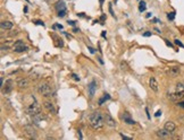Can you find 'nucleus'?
Here are the masks:
<instances>
[{"label":"nucleus","mask_w":184,"mask_h":140,"mask_svg":"<svg viewBox=\"0 0 184 140\" xmlns=\"http://www.w3.org/2000/svg\"><path fill=\"white\" fill-rule=\"evenodd\" d=\"M27 50V47L24 44L23 41H17L14 44V51L17 52V53H22V52H25Z\"/></svg>","instance_id":"nucleus-6"},{"label":"nucleus","mask_w":184,"mask_h":140,"mask_svg":"<svg viewBox=\"0 0 184 140\" xmlns=\"http://www.w3.org/2000/svg\"><path fill=\"white\" fill-rule=\"evenodd\" d=\"M160 115H161V111H157L156 114H155V116H157V118H158V116H160Z\"/></svg>","instance_id":"nucleus-32"},{"label":"nucleus","mask_w":184,"mask_h":140,"mask_svg":"<svg viewBox=\"0 0 184 140\" xmlns=\"http://www.w3.org/2000/svg\"><path fill=\"white\" fill-rule=\"evenodd\" d=\"M98 60H99V62H100L101 64H103V61H102V60H101V58H98Z\"/></svg>","instance_id":"nucleus-40"},{"label":"nucleus","mask_w":184,"mask_h":140,"mask_svg":"<svg viewBox=\"0 0 184 140\" xmlns=\"http://www.w3.org/2000/svg\"><path fill=\"white\" fill-rule=\"evenodd\" d=\"M52 39H54L55 41L57 42V43H56V45H57V47H64V41H63V40H61L60 37L58 36V35H56V34H52Z\"/></svg>","instance_id":"nucleus-18"},{"label":"nucleus","mask_w":184,"mask_h":140,"mask_svg":"<svg viewBox=\"0 0 184 140\" xmlns=\"http://www.w3.org/2000/svg\"><path fill=\"white\" fill-rule=\"evenodd\" d=\"M145 113H147V118L150 119V114H149V110H148V107H145Z\"/></svg>","instance_id":"nucleus-34"},{"label":"nucleus","mask_w":184,"mask_h":140,"mask_svg":"<svg viewBox=\"0 0 184 140\" xmlns=\"http://www.w3.org/2000/svg\"><path fill=\"white\" fill-rule=\"evenodd\" d=\"M96 89H97V84H96V81H94V80H92L88 85V94H89L90 97H93V96H94Z\"/></svg>","instance_id":"nucleus-11"},{"label":"nucleus","mask_w":184,"mask_h":140,"mask_svg":"<svg viewBox=\"0 0 184 140\" xmlns=\"http://www.w3.org/2000/svg\"><path fill=\"white\" fill-rule=\"evenodd\" d=\"M105 115H103L101 112L97 111V112H93L89 116V124L92 129L94 130H99L105 125Z\"/></svg>","instance_id":"nucleus-1"},{"label":"nucleus","mask_w":184,"mask_h":140,"mask_svg":"<svg viewBox=\"0 0 184 140\" xmlns=\"http://www.w3.org/2000/svg\"><path fill=\"white\" fill-rule=\"evenodd\" d=\"M24 129H25V131H26V133L31 138H37V131H35V129L33 128L32 124H26L24 127Z\"/></svg>","instance_id":"nucleus-9"},{"label":"nucleus","mask_w":184,"mask_h":140,"mask_svg":"<svg viewBox=\"0 0 184 140\" xmlns=\"http://www.w3.org/2000/svg\"><path fill=\"white\" fill-rule=\"evenodd\" d=\"M38 92L39 94H41L44 97H51V95H54V91L52 87L48 81H42L38 85Z\"/></svg>","instance_id":"nucleus-2"},{"label":"nucleus","mask_w":184,"mask_h":140,"mask_svg":"<svg viewBox=\"0 0 184 140\" xmlns=\"http://www.w3.org/2000/svg\"><path fill=\"white\" fill-rule=\"evenodd\" d=\"M56 9H57V12H58V17L63 18L66 16L67 14V8L66 6H65V3L63 2V1H58V2L56 3Z\"/></svg>","instance_id":"nucleus-5"},{"label":"nucleus","mask_w":184,"mask_h":140,"mask_svg":"<svg viewBox=\"0 0 184 140\" xmlns=\"http://www.w3.org/2000/svg\"><path fill=\"white\" fill-rule=\"evenodd\" d=\"M167 18H168V20H174L175 18V12H169V14H167Z\"/></svg>","instance_id":"nucleus-23"},{"label":"nucleus","mask_w":184,"mask_h":140,"mask_svg":"<svg viewBox=\"0 0 184 140\" xmlns=\"http://www.w3.org/2000/svg\"><path fill=\"white\" fill-rule=\"evenodd\" d=\"M109 12H110V15L113 16V17H115V14H114V11H113V5H111V3H109Z\"/></svg>","instance_id":"nucleus-25"},{"label":"nucleus","mask_w":184,"mask_h":140,"mask_svg":"<svg viewBox=\"0 0 184 140\" xmlns=\"http://www.w3.org/2000/svg\"><path fill=\"white\" fill-rule=\"evenodd\" d=\"M177 105H178V107H181V108H184V101H182V102H178V103H177Z\"/></svg>","instance_id":"nucleus-27"},{"label":"nucleus","mask_w":184,"mask_h":140,"mask_svg":"<svg viewBox=\"0 0 184 140\" xmlns=\"http://www.w3.org/2000/svg\"><path fill=\"white\" fill-rule=\"evenodd\" d=\"M174 42H175V44H176V45H178V47H184V44L182 43L181 41H179V40H175Z\"/></svg>","instance_id":"nucleus-24"},{"label":"nucleus","mask_w":184,"mask_h":140,"mask_svg":"<svg viewBox=\"0 0 184 140\" xmlns=\"http://www.w3.org/2000/svg\"><path fill=\"white\" fill-rule=\"evenodd\" d=\"M164 128L166 129L167 131H169V132H174L175 129H176V125H175V123L172 122V121H167V122L165 123Z\"/></svg>","instance_id":"nucleus-17"},{"label":"nucleus","mask_w":184,"mask_h":140,"mask_svg":"<svg viewBox=\"0 0 184 140\" xmlns=\"http://www.w3.org/2000/svg\"><path fill=\"white\" fill-rule=\"evenodd\" d=\"M106 33H107L106 31H102V32H101V36H102V37H106V35H107Z\"/></svg>","instance_id":"nucleus-36"},{"label":"nucleus","mask_w":184,"mask_h":140,"mask_svg":"<svg viewBox=\"0 0 184 140\" xmlns=\"http://www.w3.org/2000/svg\"><path fill=\"white\" fill-rule=\"evenodd\" d=\"M165 42H166V45L169 47H173V43H170L169 41H167V40H165Z\"/></svg>","instance_id":"nucleus-28"},{"label":"nucleus","mask_w":184,"mask_h":140,"mask_svg":"<svg viewBox=\"0 0 184 140\" xmlns=\"http://www.w3.org/2000/svg\"><path fill=\"white\" fill-rule=\"evenodd\" d=\"M179 72H181V69H179V67H172V68H168L166 70V74L168 75L169 77H172V78H175V77H177L179 75Z\"/></svg>","instance_id":"nucleus-7"},{"label":"nucleus","mask_w":184,"mask_h":140,"mask_svg":"<svg viewBox=\"0 0 184 140\" xmlns=\"http://www.w3.org/2000/svg\"><path fill=\"white\" fill-rule=\"evenodd\" d=\"M123 120H124V122L126 123V124H135V121L133 120L132 118H131V114L127 113V112H125V113H123Z\"/></svg>","instance_id":"nucleus-16"},{"label":"nucleus","mask_w":184,"mask_h":140,"mask_svg":"<svg viewBox=\"0 0 184 140\" xmlns=\"http://www.w3.org/2000/svg\"><path fill=\"white\" fill-rule=\"evenodd\" d=\"M44 107H46V110L49 112V113H51V114H56V107H55V105H54V103H51V102H44Z\"/></svg>","instance_id":"nucleus-15"},{"label":"nucleus","mask_w":184,"mask_h":140,"mask_svg":"<svg viewBox=\"0 0 184 140\" xmlns=\"http://www.w3.org/2000/svg\"><path fill=\"white\" fill-rule=\"evenodd\" d=\"M105 18H106V16H105V15H102V16H101V22H102V23L105 22Z\"/></svg>","instance_id":"nucleus-38"},{"label":"nucleus","mask_w":184,"mask_h":140,"mask_svg":"<svg viewBox=\"0 0 184 140\" xmlns=\"http://www.w3.org/2000/svg\"><path fill=\"white\" fill-rule=\"evenodd\" d=\"M170 133H172V132L167 131L165 128L160 129V130L157 131V136H158V138H160V139H169V138H172Z\"/></svg>","instance_id":"nucleus-8"},{"label":"nucleus","mask_w":184,"mask_h":140,"mask_svg":"<svg viewBox=\"0 0 184 140\" xmlns=\"http://www.w3.org/2000/svg\"><path fill=\"white\" fill-rule=\"evenodd\" d=\"M68 24L72 25V26H74V25H75V22H73V20H68Z\"/></svg>","instance_id":"nucleus-37"},{"label":"nucleus","mask_w":184,"mask_h":140,"mask_svg":"<svg viewBox=\"0 0 184 140\" xmlns=\"http://www.w3.org/2000/svg\"><path fill=\"white\" fill-rule=\"evenodd\" d=\"M150 17H151V14L149 12V14H147V18H150Z\"/></svg>","instance_id":"nucleus-41"},{"label":"nucleus","mask_w":184,"mask_h":140,"mask_svg":"<svg viewBox=\"0 0 184 140\" xmlns=\"http://www.w3.org/2000/svg\"><path fill=\"white\" fill-rule=\"evenodd\" d=\"M143 36H145V37H149V36H151V32H145L144 34H143Z\"/></svg>","instance_id":"nucleus-30"},{"label":"nucleus","mask_w":184,"mask_h":140,"mask_svg":"<svg viewBox=\"0 0 184 140\" xmlns=\"http://www.w3.org/2000/svg\"><path fill=\"white\" fill-rule=\"evenodd\" d=\"M77 16H80V17H83L84 14H83V12H80V14H77Z\"/></svg>","instance_id":"nucleus-39"},{"label":"nucleus","mask_w":184,"mask_h":140,"mask_svg":"<svg viewBox=\"0 0 184 140\" xmlns=\"http://www.w3.org/2000/svg\"><path fill=\"white\" fill-rule=\"evenodd\" d=\"M54 28H60V30H63V25H60V24L54 25Z\"/></svg>","instance_id":"nucleus-29"},{"label":"nucleus","mask_w":184,"mask_h":140,"mask_svg":"<svg viewBox=\"0 0 184 140\" xmlns=\"http://www.w3.org/2000/svg\"><path fill=\"white\" fill-rule=\"evenodd\" d=\"M109 99H110V95H109V94H107V93H105L102 95V97H101L100 99H99V105H102L103 103H105L106 101H109Z\"/></svg>","instance_id":"nucleus-20"},{"label":"nucleus","mask_w":184,"mask_h":140,"mask_svg":"<svg viewBox=\"0 0 184 140\" xmlns=\"http://www.w3.org/2000/svg\"><path fill=\"white\" fill-rule=\"evenodd\" d=\"M119 68L122 69L123 71H127L128 69H130V67H128V64H127V62L126 61H122L119 63Z\"/></svg>","instance_id":"nucleus-21"},{"label":"nucleus","mask_w":184,"mask_h":140,"mask_svg":"<svg viewBox=\"0 0 184 140\" xmlns=\"http://www.w3.org/2000/svg\"><path fill=\"white\" fill-rule=\"evenodd\" d=\"M88 49L90 50V52H91V53H96V50H94V49H92V47H88Z\"/></svg>","instance_id":"nucleus-33"},{"label":"nucleus","mask_w":184,"mask_h":140,"mask_svg":"<svg viewBox=\"0 0 184 140\" xmlns=\"http://www.w3.org/2000/svg\"><path fill=\"white\" fill-rule=\"evenodd\" d=\"M26 112H27V114H30L31 116H33V115H35V114H38V113H40V112H41V110H40V106L38 105L37 101H34V103L30 104V105L26 106Z\"/></svg>","instance_id":"nucleus-4"},{"label":"nucleus","mask_w":184,"mask_h":140,"mask_svg":"<svg viewBox=\"0 0 184 140\" xmlns=\"http://www.w3.org/2000/svg\"><path fill=\"white\" fill-rule=\"evenodd\" d=\"M105 122H106V124L108 125L109 128H115V127H116V121L114 120V119L111 118L110 114H108V113L105 114Z\"/></svg>","instance_id":"nucleus-10"},{"label":"nucleus","mask_w":184,"mask_h":140,"mask_svg":"<svg viewBox=\"0 0 184 140\" xmlns=\"http://www.w3.org/2000/svg\"><path fill=\"white\" fill-rule=\"evenodd\" d=\"M184 97V85L181 83H178L176 85V88H175V93L168 95V98L173 102H177L181 98Z\"/></svg>","instance_id":"nucleus-3"},{"label":"nucleus","mask_w":184,"mask_h":140,"mask_svg":"<svg viewBox=\"0 0 184 140\" xmlns=\"http://www.w3.org/2000/svg\"><path fill=\"white\" fill-rule=\"evenodd\" d=\"M37 25H42V26H44V24H43V22H40V20H37Z\"/></svg>","instance_id":"nucleus-35"},{"label":"nucleus","mask_w":184,"mask_h":140,"mask_svg":"<svg viewBox=\"0 0 184 140\" xmlns=\"http://www.w3.org/2000/svg\"><path fill=\"white\" fill-rule=\"evenodd\" d=\"M145 8H147V6H145V1H140V5H139V10H140L141 12H143L145 10Z\"/></svg>","instance_id":"nucleus-22"},{"label":"nucleus","mask_w":184,"mask_h":140,"mask_svg":"<svg viewBox=\"0 0 184 140\" xmlns=\"http://www.w3.org/2000/svg\"><path fill=\"white\" fill-rule=\"evenodd\" d=\"M149 87L153 92H156V93L158 92V89H159V85H158V81L156 80L155 77H151V78H149Z\"/></svg>","instance_id":"nucleus-13"},{"label":"nucleus","mask_w":184,"mask_h":140,"mask_svg":"<svg viewBox=\"0 0 184 140\" xmlns=\"http://www.w3.org/2000/svg\"><path fill=\"white\" fill-rule=\"evenodd\" d=\"M72 77H73V79H74L75 81H80V77L77 76L76 74H72Z\"/></svg>","instance_id":"nucleus-26"},{"label":"nucleus","mask_w":184,"mask_h":140,"mask_svg":"<svg viewBox=\"0 0 184 140\" xmlns=\"http://www.w3.org/2000/svg\"><path fill=\"white\" fill-rule=\"evenodd\" d=\"M13 26H14V24H13L12 22H8V20L1 23V28H3V30H12Z\"/></svg>","instance_id":"nucleus-19"},{"label":"nucleus","mask_w":184,"mask_h":140,"mask_svg":"<svg viewBox=\"0 0 184 140\" xmlns=\"http://www.w3.org/2000/svg\"><path fill=\"white\" fill-rule=\"evenodd\" d=\"M12 91H13V81L10 79H7L6 84H4L3 86V92L4 94H9Z\"/></svg>","instance_id":"nucleus-12"},{"label":"nucleus","mask_w":184,"mask_h":140,"mask_svg":"<svg viewBox=\"0 0 184 140\" xmlns=\"http://www.w3.org/2000/svg\"><path fill=\"white\" fill-rule=\"evenodd\" d=\"M120 137L123 138V139H131V137H127V136L125 135H123V133H120Z\"/></svg>","instance_id":"nucleus-31"},{"label":"nucleus","mask_w":184,"mask_h":140,"mask_svg":"<svg viewBox=\"0 0 184 140\" xmlns=\"http://www.w3.org/2000/svg\"><path fill=\"white\" fill-rule=\"evenodd\" d=\"M17 86L20 87L21 89H23V88H27V87L30 86V80L27 78H21V79H18V81H17Z\"/></svg>","instance_id":"nucleus-14"}]
</instances>
